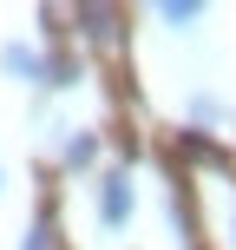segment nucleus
Instances as JSON below:
<instances>
[{"label": "nucleus", "instance_id": "nucleus-1", "mask_svg": "<svg viewBox=\"0 0 236 250\" xmlns=\"http://www.w3.org/2000/svg\"><path fill=\"white\" fill-rule=\"evenodd\" d=\"M131 204H138L131 178H125V171H105V178H99V198H92L99 224H105V230H125V224H131Z\"/></svg>", "mask_w": 236, "mask_h": 250}, {"label": "nucleus", "instance_id": "nucleus-2", "mask_svg": "<svg viewBox=\"0 0 236 250\" xmlns=\"http://www.w3.org/2000/svg\"><path fill=\"white\" fill-rule=\"evenodd\" d=\"M39 66H46V53H33L26 40H7V46H0V73H7V79H26V86H39Z\"/></svg>", "mask_w": 236, "mask_h": 250}, {"label": "nucleus", "instance_id": "nucleus-3", "mask_svg": "<svg viewBox=\"0 0 236 250\" xmlns=\"http://www.w3.org/2000/svg\"><path fill=\"white\" fill-rule=\"evenodd\" d=\"M151 20L171 26V33H190V26L203 20V7H197V0H158V7H151Z\"/></svg>", "mask_w": 236, "mask_h": 250}, {"label": "nucleus", "instance_id": "nucleus-4", "mask_svg": "<svg viewBox=\"0 0 236 250\" xmlns=\"http://www.w3.org/2000/svg\"><path fill=\"white\" fill-rule=\"evenodd\" d=\"M39 86L73 92V86H79V60H73V53H46V66H39Z\"/></svg>", "mask_w": 236, "mask_h": 250}, {"label": "nucleus", "instance_id": "nucleus-5", "mask_svg": "<svg viewBox=\"0 0 236 250\" xmlns=\"http://www.w3.org/2000/svg\"><path fill=\"white\" fill-rule=\"evenodd\" d=\"M92 151H99V138H92V132H66L59 165H73V171H79V165H92Z\"/></svg>", "mask_w": 236, "mask_h": 250}, {"label": "nucleus", "instance_id": "nucleus-6", "mask_svg": "<svg viewBox=\"0 0 236 250\" xmlns=\"http://www.w3.org/2000/svg\"><path fill=\"white\" fill-rule=\"evenodd\" d=\"M53 237H59V230H53V217H33V230L20 237V250H53Z\"/></svg>", "mask_w": 236, "mask_h": 250}, {"label": "nucleus", "instance_id": "nucleus-7", "mask_svg": "<svg viewBox=\"0 0 236 250\" xmlns=\"http://www.w3.org/2000/svg\"><path fill=\"white\" fill-rule=\"evenodd\" d=\"M112 26H118V13H105V7H86V33H92V40H112Z\"/></svg>", "mask_w": 236, "mask_h": 250}, {"label": "nucleus", "instance_id": "nucleus-8", "mask_svg": "<svg viewBox=\"0 0 236 250\" xmlns=\"http://www.w3.org/2000/svg\"><path fill=\"white\" fill-rule=\"evenodd\" d=\"M190 112H197V119H230V105L217 99V92H197V105H190Z\"/></svg>", "mask_w": 236, "mask_h": 250}, {"label": "nucleus", "instance_id": "nucleus-9", "mask_svg": "<svg viewBox=\"0 0 236 250\" xmlns=\"http://www.w3.org/2000/svg\"><path fill=\"white\" fill-rule=\"evenodd\" d=\"M0 185H7V171H0Z\"/></svg>", "mask_w": 236, "mask_h": 250}]
</instances>
